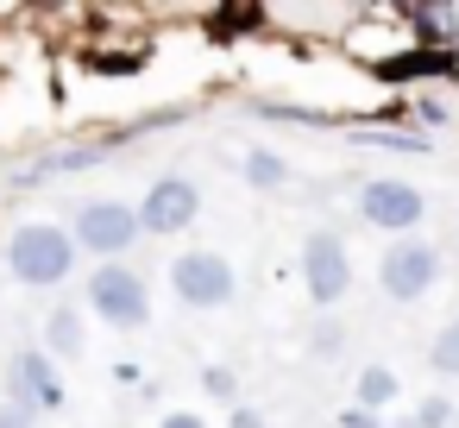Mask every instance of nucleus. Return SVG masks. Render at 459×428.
I'll return each instance as SVG.
<instances>
[{"instance_id": "22", "label": "nucleus", "mask_w": 459, "mask_h": 428, "mask_svg": "<svg viewBox=\"0 0 459 428\" xmlns=\"http://www.w3.org/2000/svg\"><path fill=\"white\" fill-rule=\"evenodd\" d=\"M158 428H208V422H202V415H195V409H170V415H164V422H158Z\"/></svg>"}, {"instance_id": "19", "label": "nucleus", "mask_w": 459, "mask_h": 428, "mask_svg": "<svg viewBox=\"0 0 459 428\" xmlns=\"http://www.w3.org/2000/svg\"><path fill=\"white\" fill-rule=\"evenodd\" d=\"M0 428H39V415H32V409H20L13 397H0Z\"/></svg>"}, {"instance_id": "12", "label": "nucleus", "mask_w": 459, "mask_h": 428, "mask_svg": "<svg viewBox=\"0 0 459 428\" xmlns=\"http://www.w3.org/2000/svg\"><path fill=\"white\" fill-rule=\"evenodd\" d=\"M352 397H359V409H390V403H396L403 390H396V371H390V365H365V371H359V390H352Z\"/></svg>"}, {"instance_id": "10", "label": "nucleus", "mask_w": 459, "mask_h": 428, "mask_svg": "<svg viewBox=\"0 0 459 428\" xmlns=\"http://www.w3.org/2000/svg\"><path fill=\"white\" fill-rule=\"evenodd\" d=\"M384 83H415V76H459V51L453 45H409L396 57L377 64Z\"/></svg>"}, {"instance_id": "8", "label": "nucleus", "mask_w": 459, "mask_h": 428, "mask_svg": "<svg viewBox=\"0 0 459 428\" xmlns=\"http://www.w3.org/2000/svg\"><path fill=\"white\" fill-rule=\"evenodd\" d=\"M7 397L20 403V409H64V378H57V365H51V353L45 346H20L13 353V365H7Z\"/></svg>"}, {"instance_id": "13", "label": "nucleus", "mask_w": 459, "mask_h": 428, "mask_svg": "<svg viewBox=\"0 0 459 428\" xmlns=\"http://www.w3.org/2000/svg\"><path fill=\"white\" fill-rule=\"evenodd\" d=\"M246 183H252V189H283V183H290V164L258 145V152H246Z\"/></svg>"}, {"instance_id": "5", "label": "nucleus", "mask_w": 459, "mask_h": 428, "mask_svg": "<svg viewBox=\"0 0 459 428\" xmlns=\"http://www.w3.org/2000/svg\"><path fill=\"white\" fill-rule=\"evenodd\" d=\"M170 290L189 302V309H227L233 296H239V277H233V265L221 258V252H183L177 265H170Z\"/></svg>"}, {"instance_id": "9", "label": "nucleus", "mask_w": 459, "mask_h": 428, "mask_svg": "<svg viewBox=\"0 0 459 428\" xmlns=\"http://www.w3.org/2000/svg\"><path fill=\"white\" fill-rule=\"evenodd\" d=\"M202 214V189L189 183V177H158L152 189H145V202H139V227L145 233H183L189 221Z\"/></svg>"}, {"instance_id": "2", "label": "nucleus", "mask_w": 459, "mask_h": 428, "mask_svg": "<svg viewBox=\"0 0 459 428\" xmlns=\"http://www.w3.org/2000/svg\"><path fill=\"white\" fill-rule=\"evenodd\" d=\"M89 309L108 321V328H120V334H133V328H145L152 321V290H145V277L133 271V265H95L89 271Z\"/></svg>"}, {"instance_id": "20", "label": "nucleus", "mask_w": 459, "mask_h": 428, "mask_svg": "<svg viewBox=\"0 0 459 428\" xmlns=\"http://www.w3.org/2000/svg\"><path fill=\"white\" fill-rule=\"evenodd\" d=\"M340 428H384V422H377V409H359L352 403V409H340Z\"/></svg>"}, {"instance_id": "11", "label": "nucleus", "mask_w": 459, "mask_h": 428, "mask_svg": "<svg viewBox=\"0 0 459 428\" xmlns=\"http://www.w3.org/2000/svg\"><path fill=\"white\" fill-rule=\"evenodd\" d=\"M45 353H51V359H76V353H82V309H76V302L51 309V321H45Z\"/></svg>"}, {"instance_id": "18", "label": "nucleus", "mask_w": 459, "mask_h": 428, "mask_svg": "<svg viewBox=\"0 0 459 428\" xmlns=\"http://www.w3.org/2000/svg\"><path fill=\"white\" fill-rule=\"evenodd\" d=\"M415 428H453V403H446V397H428V403L415 409Z\"/></svg>"}, {"instance_id": "14", "label": "nucleus", "mask_w": 459, "mask_h": 428, "mask_svg": "<svg viewBox=\"0 0 459 428\" xmlns=\"http://www.w3.org/2000/svg\"><path fill=\"white\" fill-rule=\"evenodd\" d=\"M108 158V145H76V152H51V158H39L32 164V177H57V170H82V164H101Z\"/></svg>"}, {"instance_id": "3", "label": "nucleus", "mask_w": 459, "mask_h": 428, "mask_svg": "<svg viewBox=\"0 0 459 428\" xmlns=\"http://www.w3.org/2000/svg\"><path fill=\"white\" fill-rule=\"evenodd\" d=\"M434 277H440V246H434V240H396V246H384V258H377V284H384V296H396V302H421V296L434 290Z\"/></svg>"}, {"instance_id": "21", "label": "nucleus", "mask_w": 459, "mask_h": 428, "mask_svg": "<svg viewBox=\"0 0 459 428\" xmlns=\"http://www.w3.org/2000/svg\"><path fill=\"white\" fill-rule=\"evenodd\" d=\"M227 422H233V428H271V422H264V415H258V409H252V403H239V409H233V415H227Z\"/></svg>"}, {"instance_id": "15", "label": "nucleus", "mask_w": 459, "mask_h": 428, "mask_svg": "<svg viewBox=\"0 0 459 428\" xmlns=\"http://www.w3.org/2000/svg\"><path fill=\"white\" fill-rule=\"evenodd\" d=\"M428 365L440 371V378H459V315L434 334V346H428Z\"/></svg>"}, {"instance_id": "16", "label": "nucleus", "mask_w": 459, "mask_h": 428, "mask_svg": "<svg viewBox=\"0 0 459 428\" xmlns=\"http://www.w3.org/2000/svg\"><path fill=\"white\" fill-rule=\"evenodd\" d=\"M340 353H346V328H340L333 315H321V321H315V334H308V359H321V365H327V359H340Z\"/></svg>"}, {"instance_id": "4", "label": "nucleus", "mask_w": 459, "mask_h": 428, "mask_svg": "<svg viewBox=\"0 0 459 428\" xmlns=\"http://www.w3.org/2000/svg\"><path fill=\"white\" fill-rule=\"evenodd\" d=\"M70 233H76V246H82V252H95V258H108V265H114V258H120L145 227H139V208H126V202H108V196H101V202H82V208H76V227H70Z\"/></svg>"}, {"instance_id": "7", "label": "nucleus", "mask_w": 459, "mask_h": 428, "mask_svg": "<svg viewBox=\"0 0 459 428\" xmlns=\"http://www.w3.org/2000/svg\"><path fill=\"white\" fill-rule=\"evenodd\" d=\"M428 214V202H421V189L415 183H403V177H377V183H365V196H359V221L365 227H384V233H403L409 240V227Z\"/></svg>"}, {"instance_id": "6", "label": "nucleus", "mask_w": 459, "mask_h": 428, "mask_svg": "<svg viewBox=\"0 0 459 428\" xmlns=\"http://www.w3.org/2000/svg\"><path fill=\"white\" fill-rule=\"evenodd\" d=\"M302 284H308V296L321 302V309H333L346 290H352V252H346V240L340 233H308V246H302Z\"/></svg>"}, {"instance_id": "17", "label": "nucleus", "mask_w": 459, "mask_h": 428, "mask_svg": "<svg viewBox=\"0 0 459 428\" xmlns=\"http://www.w3.org/2000/svg\"><path fill=\"white\" fill-rule=\"evenodd\" d=\"M202 384H208V397H221V403H233V409H239V378H233L227 365H208V371H202Z\"/></svg>"}, {"instance_id": "1", "label": "nucleus", "mask_w": 459, "mask_h": 428, "mask_svg": "<svg viewBox=\"0 0 459 428\" xmlns=\"http://www.w3.org/2000/svg\"><path fill=\"white\" fill-rule=\"evenodd\" d=\"M76 233L70 227H51V221H26L13 227L7 240V271L26 284V290H57L70 271H76Z\"/></svg>"}]
</instances>
